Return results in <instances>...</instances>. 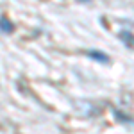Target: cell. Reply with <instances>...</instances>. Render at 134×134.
<instances>
[{
  "label": "cell",
  "instance_id": "6da1fadb",
  "mask_svg": "<svg viewBox=\"0 0 134 134\" xmlns=\"http://www.w3.org/2000/svg\"><path fill=\"white\" fill-rule=\"evenodd\" d=\"M0 27H2V31H7V32H11V31H13L11 23H9L7 20H5V18H2V20H0Z\"/></svg>",
  "mask_w": 134,
  "mask_h": 134
}]
</instances>
